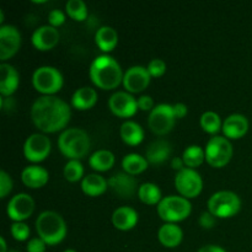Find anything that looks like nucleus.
<instances>
[{
	"mask_svg": "<svg viewBox=\"0 0 252 252\" xmlns=\"http://www.w3.org/2000/svg\"><path fill=\"white\" fill-rule=\"evenodd\" d=\"M0 75V93L2 96L11 95L19 86V73L11 64L1 63Z\"/></svg>",
	"mask_w": 252,
	"mask_h": 252,
	"instance_id": "6ab92c4d",
	"label": "nucleus"
},
{
	"mask_svg": "<svg viewBox=\"0 0 252 252\" xmlns=\"http://www.w3.org/2000/svg\"><path fill=\"white\" fill-rule=\"evenodd\" d=\"M70 108L62 98L54 95L39 96L31 107V117L37 128L46 133L62 129L70 120Z\"/></svg>",
	"mask_w": 252,
	"mask_h": 252,
	"instance_id": "f257e3e1",
	"label": "nucleus"
},
{
	"mask_svg": "<svg viewBox=\"0 0 252 252\" xmlns=\"http://www.w3.org/2000/svg\"><path fill=\"white\" fill-rule=\"evenodd\" d=\"M199 224H201L203 228L211 229L212 226L216 224V216L212 214L209 211L203 212V213H201V216H199Z\"/></svg>",
	"mask_w": 252,
	"mask_h": 252,
	"instance_id": "ea45409f",
	"label": "nucleus"
},
{
	"mask_svg": "<svg viewBox=\"0 0 252 252\" xmlns=\"http://www.w3.org/2000/svg\"><path fill=\"white\" fill-rule=\"evenodd\" d=\"M175 120L176 116L174 112V106L170 103H159L150 111L148 125L157 134H165L174 127Z\"/></svg>",
	"mask_w": 252,
	"mask_h": 252,
	"instance_id": "1a4fd4ad",
	"label": "nucleus"
},
{
	"mask_svg": "<svg viewBox=\"0 0 252 252\" xmlns=\"http://www.w3.org/2000/svg\"><path fill=\"white\" fill-rule=\"evenodd\" d=\"M201 126L206 132L208 133H217L220 129L221 121L220 116L214 111H206L201 116Z\"/></svg>",
	"mask_w": 252,
	"mask_h": 252,
	"instance_id": "2f4dec72",
	"label": "nucleus"
},
{
	"mask_svg": "<svg viewBox=\"0 0 252 252\" xmlns=\"http://www.w3.org/2000/svg\"><path fill=\"white\" fill-rule=\"evenodd\" d=\"M148 70H149L152 76H159L165 73V70H166V64H165V62L162 59L154 58L148 64Z\"/></svg>",
	"mask_w": 252,
	"mask_h": 252,
	"instance_id": "e433bc0d",
	"label": "nucleus"
},
{
	"mask_svg": "<svg viewBox=\"0 0 252 252\" xmlns=\"http://www.w3.org/2000/svg\"><path fill=\"white\" fill-rule=\"evenodd\" d=\"M84 166L78 159H70L64 166V176L68 181H78L79 179L83 177Z\"/></svg>",
	"mask_w": 252,
	"mask_h": 252,
	"instance_id": "72a5a7b5",
	"label": "nucleus"
},
{
	"mask_svg": "<svg viewBox=\"0 0 252 252\" xmlns=\"http://www.w3.org/2000/svg\"><path fill=\"white\" fill-rule=\"evenodd\" d=\"M138 220V213L134 208L128 206L118 207L112 213L113 225L121 230H128L133 228Z\"/></svg>",
	"mask_w": 252,
	"mask_h": 252,
	"instance_id": "4be33fe9",
	"label": "nucleus"
},
{
	"mask_svg": "<svg viewBox=\"0 0 252 252\" xmlns=\"http://www.w3.org/2000/svg\"><path fill=\"white\" fill-rule=\"evenodd\" d=\"M120 134L127 144L137 145L144 138V130H143L142 126L138 125L134 121H125L121 125Z\"/></svg>",
	"mask_w": 252,
	"mask_h": 252,
	"instance_id": "a878e982",
	"label": "nucleus"
},
{
	"mask_svg": "<svg viewBox=\"0 0 252 252\" xmlns=\"http://www.w3.org/2000/svg\"><path fill=\"white\" fill-rule=\"evenodd\" d=\"M95 41L96 44L100 47L102 51L108 52L116 47L118 42V34L113 27L107 26H101L100 29L96 31L95 33Z\"/></svg>",
	"mask_w": 252,
	"mask_h": 252,
	"instance_id": "bb28decb",
	"label": "nucleus"
},
{
	"mask_svg": "<svg viewBox=\"0 0 252 252\" xmlns=\"http://www.w3.org/2000/svg\"><path fill=\"white\" fill-rule=\"evenodd\" d=\"M122 166L128 174H139L147 169L148 160L145 159V157L137 154V153H129V154L125 155V158L122 159Z\"/></svg>",
	"mask_w": 252,
	"mask_h": 252,
	"instance_id": "c85d7f7f",
	"label": "nucleus"
},
{
	"mask_svg": "<svg viewBox=\"0 0 252 252\" xmlns=\"http://www.w3.org/2000/svg\"><path fill=\"white\" fill-rule=\"evenodd\" d=\"M108 106L115 115L120 117H129L137 111L138 102L127 91H116L108 98Z\"/></svg>",
	"mask_w": 252,
	"mask_h": 252,
	"instance_id": "4468645a",
	"label": "nucleus"
},
{
	"mask_svg": "<svg viewBox=\"0 0 252 252\" xmlns=\"http://www.w3.org/2000/svg\"><path fill=\"white\" fill-rule=\"evenodd\" d=\"M64 20H65V15H64V12L59 9L52 10V11L48 14L49 24L54 27L59 26V25L63 24Z\"/></svg>",
	"mask_w": 252,
	"mask_h": 252,
	"instance_id": "58836bf2",
	"label": "nucleus"
},
{
	"mask_svg": "<svg viewBox=\"0 0 252 252\" xmlns=\"http://www.w3.org/2000/svg\"><path fill=\"white\" fill-rule=\"evenodd\" d=\"M182 159H184L185 165H187L189 167L193 169L197 167L198 165L202 164L204 159H206V152L202 147L199 145H189L186 149L184 150V154H182Z\"/></svg>",
	"mask_w": 252,
	"mask_h": 252,
	"instance_id": "7c9ffc66",
	"label": "nucleus"
},
{
	"mask_svg": "<svg viewBox=\"0 0 252 252\" xmlns=\"http://www.w3.org/2000/svg\"><path fill=\"white\" fill-rule=\"evenodd\" d=\"M174 106V112H175V116H176V118H182L186 116L187 113V106L185 105V103L182 102H176Z\"/></svg>",
	"mask_w": 252,
	"mask_h": 252,
	"instance_id": "79ce46f5",
	"label": "nucleus"
},
{
	"mask_svg": "<svg viewBox=\"0 0 252 252\" xmlns=\"http://www.w3.org/2000/svg\"><path fill=\"white\" fill-rule=\"evenodd\" d=\"M175 186L182 196L191 198L196 197L202 191L203 181L199 172H197L196 170L191 167H184L175 175Z\"/></svg>",
	"mask_w": 252,
	"mask_h": 252,
	"instance_id": "9d476101",
	"label": "nucleus"
},
{
	"mask_svg": "<svg viewBox=\"0 0 252 252\" xmlns=\"http://www.w3.org/2000/svg\"><path fill=\"white\" fill-rule=\"evenodd\" d=\"M96 100H97V93L95 89L90 86H83V88L76 89L75 93L73 94L71 105L79 110H86L95 105Z\"/></svg>",
	"mask_w": 252,
	"mask_h": 252,
	"instance_id": "b1692460",
	"label": "nucleus"
},
{
	"mask_svg": "<svg viewBox=\"0 0 252 252\" xmlns=\"http://www.w3.org/2000/svg\"><path fill=\"white\" fill-rule=\"evenodd\" d=\"M65 10L69 16L78 21L85 20L88 16V7L83 0H68L65 4Z\"/></svg>",
	"mask_w": 252,
	"mask_h": 252,
	"instance_id": "473e14b6",
	"label": "nucleus"
},
{
	"mask_svg": "<svg viewBox=\"0 0 252 252\" xmlns=\"http://www.w3.org/2000/svg\"><path fill=\"white\" fill-rule=\"evenodd\" d=\"M137 102L138 107L143 111H152L154 108V101L149 95H142L140 97H138Z\"/></svg>",
	"mask_w": 252,
	"mask_h": 252,
	"instance_id": "a19ab883",
	"label": "nucleus"
},
{
	"mask_svg": "<svg viewBox=\"0 0 252 252\" xmlns=\"http://www.w3.org/2000/svg\"><path fill=\"white\" fill-rule=\"evenodd\" d=\"M182 229L175 223H165L162 224L158 231V238L160 243L166 248H175L179 245L182 240Z\"/></svg>",
	"mask_w": 252,
	"mask_h": 252,
	"instance_id": "5701e85b",
	"label": "nucleus"
},
{
	"mask_svg": "<svg viewBox=\"0 0 252 252\" xmlns=\"http://www.w3.org/2000/svg\"><path fill=\"white\" fill-rule=\"evenodd\" d=\"M0 245H1V250H0V252H7L6 251V241H5L4 236H0Z\"/></svg>",
	"mask_w": 252,
	"mask_h": 252,
	"instance_id": "a18cd8bd",
	"label": "nucleus"
},
{
	"mask_svg": "<svg viewBox=\"0 0 252 252\" xmlns=\"http://www.w3.org/2000/svg\"><path fill=\"white\" fill-rule=\"evenodd\" d=\"M89 73L91 80L101 89H115L125 75L120 63L110 54L96 57L91 62Z\"/></svg>",
	"mask_w": 252,
	"mask_h": 252,
	"instance_id": "f03ea898",
	"label": "nucleus"
},
{
	"mask_svg": "<svg viewBox=\"0 0 252 252\" xmlns=\"http://www.w3.org/2000/svg\"><path fill=\"white\" fill-rule=\"evenodd\" d=\"M59 32L52 25H43L36 29L32 33V43L41 51L51 49L58 43Z\"/></svg>",
	"mask_w": 252,
	"mask_h": 252,
	"instance_id": "f3484780",
	"label": "nucleus"
},
{
	"mask_svg": "<svg viewBox=\"0 0 252 252\" xmlns=\"http://www.w3.org/2000/svg\"><path fill=\"white\" fill-rule=\"evenodd\" d=\"M58 147L65 157L78 159L88 154L90 149V138L81 128H68L58 138Z\"/></svg>",
	"mask_w": 252,
	"mask_h": 252,
	"instance_id": "20e7f679",
	"label": "nucleus"
},
{
	"mask_svg": "<svg viewBox=\"0 0 252 252\" xmlns=\"http://www.w3.org/2000/svg\"><path fill=\"white\" fill-rule=\"evenodd\" d=\"M184 159L182 158H172L171 160V166L174 167L175 170L180 171V170L184 169Z\"/></svg>",
	"mask_w": 252,
	"mask_h": 252,
	"instance_id": "c03bdc74",
	"label": "nucleus"
},
{
	"mask_svg": "<svg viewBox=\"0 0 252 252\" xmlns=\"http://www.w3.org/2000/svg\"><path fill=\"white\" fill-rule=\"evenodd\" d=\"M150 78L152 75L148 68L143 65H133L128 68L123 75V85L130 93H139L149 85Z\"/></svg>",
	"mask_w": 252,
	"mask_h": 252,
	"instance_id": "2eb2a0df",
	"label": "nucleus"
},
{
	"mask_svg": "<svg viewBox=\"0 0 252 252\" xmlns=\"http://www.w3.org/2000/svg\"><path fill=\"white\" fill-rule=\"evenodd\" d=\"M46 245L44 240H42L41 238H32L30 239V241L27 243V252H44L46 251Z\"/></svg>",
	"mask_w": 252,
	"mask_h": 252,
	"instance_id": "4c0bfd02",
	"label": "nucleus"
},
{
	"mask_svg": "<svg viewBox=\"0 0 252 252\" xmlns=\"http://www.w3.org/2000/svg\"><path fill=\"white\" fill-rule=\"evenodd\" d=\"M36 230L44 243L56 245L65 236L66 225L59 213L54 211H43L36 219Z\"/></svg>",
	"mask_w": 252,
	"mask_h": 252,
	"instance_id": "7ed1b4c3",
	"label": "nucleus"
},
{
	"mask_svg": "<svg viewBox=\"0 0 252 252\" xmlns=\"http://www.w3.org/2000/svg\"><path fill=\"white\" fill-rule=\"evenodd\" d=\"M63 252H76L75 250H71V249H68V250H65V251H63Z\"/></svg>",
	"mask_w": 252,
	"mask_h": 252,
	"instance_id": "de8ad7c7",
	"label": "nucleus"
},
{
	"mask_svg": "<svg viewBox=\"0 0 252 252\" xmlns=\"http://www.w3.org/2000/svg\"><path fill=\"white\" fill-rule=\"evenodd\" d=\"M34 209V201L29 193H17L9 201L6 207L7 216L15 221H22L29 218Z\"/></svg>",
	"mask_w": 252,
	"mask_h": 252,
	"instance_id": "f8f14e48",
	"label": "nucleus"
},
{
	"mask_svg": "<svg viewBox=\"0 0 252 252\" xmlns=\"http://www.w3.org/2000/svg\"><path fill=\"white\" fill-rule=\"evenodd\" d=\"M172 147L167 140H154L150 143L145 152V159L152 164H161L171 155Z\"/></svg>",
	"mask_w": 252,
	"mask_h": 252,
	"instance_id": "412c9836",
	"label": "nucleus"
},
{
	"mask_svg": "<svg viewBox=\"0 0 252 252\" xmlns=\"http://www.w3.org/2000/svg\"><path fill=\"white\" fill-rule=\"evenodd\" d=\"M11 234L16 240H26L30 235V226L24 221H15L11 225Z\"/></svg>",
	"mask_w": 252,
	"mask_h": 252,
	"instance_id": "f704fd0d",
	"label": "nucleus"
},
{
	"mask_svg": "<svg viewBox=\"0 0 252 252\" xmlns=\"http://www.w3.org/2000/svg\"><path fill=\"white\" fill-rule=\"evenodd\" d=\"M241 207V201L233 191H218L208 199V211L219 218H226L238 213Z\"/></svg>",
	"mask_w": 252,
	"mask_h": 252,
	"instance_id": "423d86ee",
	"label": "nucleus"
},
{
	"mask_svg": "<svg viewBox=\"0 0 252 252\" xmlns=\"http://www.w3.org/2000/svg\"><path fill=\"white\" fill-rule=\"evenodd\" d=\"M108 186L123 198H129L137 189V180L128 172H116L108 179Z\"/></svg>",
	"mask_w": 252,
	"mask_h": 252,
	"instance_id": "dca6fc26",
	"label": "nucleus"
},
{
	"mask_svg": "<svg viewBox=\"0 0 252 252\" xmlns=\"http://www.w3.org/2000/svg\"><path fill=\"white\" fill-rule=\"evenodd\" d=\"M21 44V34L12 25L0 26V59L10 58L14 56Z\"/></svg>",
	"mask_w": 252,
	"mask_h": 252,
	"instance_id": "ddd939ff",
	"label": "nucleus"
},
{
	"mask_svg": "<svg viewBox=\"0 0 252 252\" xmlns=\"http://www.w3.org/2000/svg\"><path fill=\"white\" fill-rule=\"evenodd\" d=\"M138 196L143 202L148 204L159 203L161 201V189L153 182H144L138 189Z\"/></svg>",
	"mask_w": 252,
	"mask_h": 252,
	"instance_id": "c756f323",
	"label": "nucleus"
},
{
	"mask_svg": "<svg viewBox=\"0 0 252 252\" xmlns=\"http://www.w3.org/2000/svg\"><path fill=\"white\" fill-rule=\"evenodd\" d=\"M192 209V204L186 197L166 196L158 203V213L167 223H174L185 219L189 216Z\"/></svg>",
	"mask_w": 252,
	"mask_h": 252,
	"instance_id": "39448f33",
	"label": "nucleus"
},
{
	"mask_svg": "<svg viewBox=\"0 0 252 252\" xmlns=\"http://www.w3.org/2000/svg\"><path fill=\"white\" fill-rule=\"evenodd\" d=\"M32 84L39 93L52 95L53 93L61 90L63 85V75L56 66L42 65L33 71Z\"/></svg>",
	"mask_w": 252,
	"mask_h": 252,
	"instance_id": "0eeeda50",
	"label": "nucleus"
},
{
	"mask_svg": "<svg viewBox=\"0 0 252 252\" xmlns=\"http://www.w3.org/2000/svg\"><path fill=\"white\" fill-rule=\"evenodd\" d=\"M107 186V180L98 174H88L81 180V189L89 196H98L103 193Z\"/></svg>",
	"mask_w": 252,
	"mask_h": 252,
	"instance_id": "393cba45",
	"label": "nucleus"
},
{
	"mask_svg": "<svg viewBox=\"0 0 252 252\" xmlns=\"http://www.w3.org/2000/svg\"><path fill=\"white\" fill-rule=\"evenodd\" d=\"M48 177V171L39 165H29V166L24 167L21 172V179L24 184L32 189H37V187L46 185Z\"/></svg>",
	"mask_w": 252,
	"mask_h": 252,
	"instance_id": "aec40b11",
	"label": "nucleus"
},
{
	"mask_svg": "<svg viewBox=\"0 0 252 252\" xmlns=\"http://www.w3.org/2000/svg\"><path fill=\"white\" fill-rule=\"evenodd\" d=\"M4 21V10H0V22Z\"/></svg>",
	"mask_w": 252,
	"mask_h": 252,
	"instance_id": "49530a36",
	"label": "nucleus"
},
{
	"mask_svg": "<svg viewBox=\"0 0 252 252\" xmlns=\"http://www.w3.org/2000/svg\"><path fill=\"white\" fill-rule=\"evenodd\" d=\"M12 189V179L5 170L0 171V197L4 198Z\"/></svg>",
	"mask_w": 252,
	"mask_h": 252,
	"instance_id": "c9c22d12",
	"label": "nucleus"
},
{
	"mask_svg": "<svg viewBox=\"0 0 252 252\" xmlns=\"http://www.w3.org/2000/svg\"><path fill=\"white\" fill-rule=\"evenodd\" d=\"M223 132L228 138H240L248 132L249 121L241 113H233L228 116L223 122Z\"/></svg>",
	"mask_w": 252,
	"mask_h": 252,
	"instance_id": "a211bd4d",
	"label": "nucleus"
},
{
	"mask_svg": "<svg viewBox=\"0 0 252 252\" xmlns=\"http://www.w3.org/2000/svg\"><path fill=\"white\" fill-rule=\"evenodd\" d=\"M51 152V140L47 135L33 133L25 140L24 154L30 161H41Z\"/></svg>",
	"mask_w": 252,
	"mask_h": 252,
	"instance_id": "9b49d317",
	"label": "nucleus"
},
{
	"mask_svg": "<svg viewBox=\"0 0 252 252\" xmlns=\"http://www.w3.org/2000/svg\"><path fill=\"white\" fill-rule=\"evenodd\" d=\"M7 252H17L16 250H10V251H7Z\"/></svg>",
	"mask_w": 252,
	"mask_h": 252,
	"instance_id": "09e8293b",
	"label": "nucleus"
},
{
	"mask_svg": "<svg viewBox=\"0 0 252 252\" xmlns=\"http://www.w3.org/2000/svg\"><path fill=\"white\" fill-rule=\"evenodd\" d=\"M89 162H90L93 169L98 170V171H105L115 164V155L107 149L96 150L95 153L91 154Z\"/></svg>",
	"mask_w": 252,
	"mask_h": 252,
	"instance_id": "cd10ccee",
	"label": "nucleus"
},
{
	"mask_svg": "<svg viewBox=\"0 0 252 252\" xmlns=\"http://www.w3.org/2000/svg\"><path fill=\"white\" fill-rule=\"evenodd\" d=\"M206 159L212 166L221 167L230 160L233 145L230 140L221 135H213L206 144Z\"/></svg>",
	"mask_w": 252,
	"mask_h": 252,
	"instance_id": "6e6552de",
	"label": "nucleus"
},
{
	"mask_svg": "<svg viewBox=\"0 0 252 252\" xmlns=\"http://www.w3.org/2000/svg\"><path fill=\"white\" fill-rule=\"evenodd\" d=\"M197 252H226L223 248L218 245H204Z\"/></svg>",
	"mask_w": 252,
	"mask_h": 252,
	"instance_id": "37998d69",
	"label": "nucleus"
}]
</instances>
